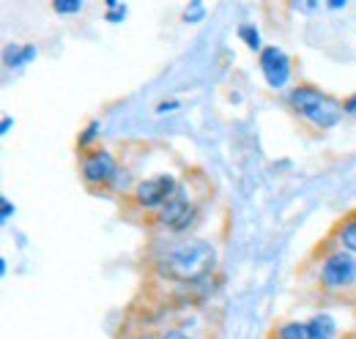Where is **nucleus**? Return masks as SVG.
Here are the masks:
<instances>
[{
	"mask_svg": "<svg viewBox=\"0 0 356 339\" xmlns=\"http://www.w3.org/2000/svg\"><path fill=\"white\" fill-rule=\"evenodd\" d=\"M217 263V252L209 241L203 238H189V241H181L176 244L168 257L162 260V271L173 279H197L203 274H209Z\"/></svg>",
	"mask_w": 356,
	"mask_h": 339,
	"instance_id": "1",
	"label": "nucleus"
},
{
	"mask_svg": "<svg viewBox=\"0 0 356 339\" xmlns=\"http://www.w3.org/2000/svg\"><path fill=\"white\" fill-rule=\"evenodd\" d=\"M291 104H293V110H296L299 115H305L307 121H312L315 126H321V129L334 126V124L340 121V115L346 113L334 99L323 96V93H321L318 88H312V85H296V88L291 90Z\"/></svg>",
	"mask_w": 356,
	"mask_h": 339,
	"instance_id": "2",
	"label": "nucleus"
},
{
	"mask_svg": "<svg viewBox=\"0 0 356 339\" xmlns=\"http://www.w3.org/2000/svg\"><path fill=\"white\" fill-rule=\"evenodd\" d=\"M321 279L326 288L340 290L356 282V257L348 249H337L321 263Z\"/></svg>",
	"mask_w": 356,
	"mask_h": 339,
	"instance_id": "3",
	"label": "nucleus"
},
{
	"mask_svg": "<svg viewBox=\"0 0 356 339\" xmlns=\"http://www.w3.org/2000/svg\"><path fill=\"white\" fill-rule=\"evenodd\" d=\"M192 219H195V208L189 203L186 186H176V192L170 195V200L159 211V222L170 230H186L192 224Z\"/></svg>",
	"mask_w": 356,
	"mask_h": 339,
	"instance_id": "4",
	"label": "nucleus"
},
{
	"mask_svg": "<svg viewBox=\"0 0 356 339\" xmlns=\"http://www.w3.org/2000/svg\"><path fill=\"white\" fill-rule=\"evenodd\" d=\"M176 181L173 175H156V178H145L137 183L134 189V200L143 206V208H156V206H165L170 200V195L176 192Z\"/></svg>",
	"mask_w": 356,
	"mask_h": 339,
	"instance_id": "5",
	"label": "nucleus"
},
{
	"mask_svg": "<svg viewBox=\"0 0 356 339\" xmlns=\"http://www.w3.org/2000/svg\"><path fill=\"white\" fill-rule=\"evenodd\" d=\"M261 69H264V77H266L268 88H282V85L288 83V77H291V60L277 47L261 49Z\"/></svg>",
	"mask_w": 356,
	"mask_h": 339,
	"instance_id": "6",
	"label": "nucleus"
},
{
	"mask_svg": "<svg viewBox=\"0 0 356 339\" xmlns=\"http://www.w3.org/2000/svg\"><path fill=\"white\" fill-rule=\"evenodd\" d=\"M115 156L110 154V151H93L86 156V162H83V175H86V181L88 183H107L113 175H115Z\"/></svg>",
	"mask_w": 356,
	"mask_h": 339,
	"instance_id": "7",
	"label": "nucleus"
},
{
	"mask_svg": "<svg viewBox=\"0 0 356 339\" xmlns=\"http://www.w3.org/2000/svg\"><path fill=\"white\" fill-rule=\"evenodd\" d=\"M33 58H36V47H33V44H25V47L11 44V47L6 49V66H11V69H17V66H22V63H28V60H33Z\"/></svg>",
	"mask_w": 356,
	"mask_h": 339,
	"instance_id": "8",
	"label": "nucleus"
},
{
	"mask_svg": "<svg viewBox=\"0 0 356 339\" xmlns=\"http://www.w3.org/2000/svg\"><path fill=\"white\" fill-rule=\"evenodd\" d=\"M340 244H343V249H348V252L356 254V222H348V224L340 230Z\"/></svg>",
	"mask_w": 356,
	"mask_h": 339,
	"instance_id": "9",
	"label": "nucleus"
},
{
	"mask_svg": "<svg viewBox=\"0 0 356 339\" xmlns=\"http://www.w3.org/2000/svg\"><path fill=\"white\" fill-rule=\"evenodd\" d=\"M238 36L250 44V49H261V33L255 31V25H241L238 28Z\"/></svg>",
	"mask_w": 356,
	"mask_h": 339,
	"instance_id": "10",
	"label": "nucleus"
},
{
	"mask_svg": "<svg viewBox=\"0 0 356 339\" xmlns=\"http://www.w3.org/2000/svg\"><path fill=\"white\" fill-rule=\"evenodd\" d=\"M52 8H55L58 14H77V11L83 8V3H80V0H55Z\"/></svg>",
	"mask_w": 356,
	"mask_h": 339,
	"instance_id": "11",
	"label": "nucleus"
},
{
	"mask_svg": "<svg viewBox=\"0 0 356 339\" xmlns=\"http://www.w3.org/2000/svg\"><path fill=\"white\" fill-rule=\"evenodd\" d=\"M206 17V6L203 3H189V8L184 11V19L186 22H197V19H203Z\"/></svg>",
	"mask_w": 356,
	"mask_h": 339,
	"instance_id": "12",
	"label": "nucleus"
},
{
	"mask_svg": "<svg viewBox=\"0 0 356 339\" xmlns=\"http://www.w3.org/2000/svg\"><path fill=\"white\" fill-rule=\"evenodd\" d=\"M96 134H99V121H90L88 129L80 134V145H83V148H86V145H90V142L96 140Z\"/></svg>",
	"mask_w": 356,
	"mask_h": 339,
	"instance_id": "13",
	"label": "nucleus"
},
{
	"mask_svg": "<svg viewBox=\"0 0 356 339\" xmlns=\"http://www.w3.org/2000/svg\"><path fill=\"white\" fill-rule=\"evenodd\" d=\"M178 107H181V104H178L176 99H170V101H159V104H156V113H159V115H165V113L178 110Z\"/></svg>",
	"mask_w": 356,
	"mask_h": 339,
	"instance_id": "14",
	"label": "nucleus"
},
{
	"mask_svg": "<svg viewBox=\"0 0 356 339\" xmlns=\"http://www.w3.org/2000/svg\"><path fill=\"white\" fill-rule=\"evenodd\" d=\"M124 17H127V6H118V8H113V11L107 14V19H110V22H121Z\"/></svg>",
	"mask_w": 356,
	"mask_h": 339,
	"instance_id": "15",
	"label": "nucleus"
},
{
	"mask_svg": "<svg viewBox=\"0 0 356 339\" xmlns=\"http://www.w3.org/2000/svg\"><path fill=\"white\" fill-rule=\"evenodd\" d=\"M162 339H189V334H186V331H181V329H170Z\"/></svg>",
	"mask_w": 356,
	"mask_h": 339,
	"instance_id": "16",
	"label": "nucleus"
},
{
	"mask_svg": "<svg viewBox=\"0 0 356 339\" xmlns=\"http://www.w3.org/2000/svg\"><path fill=\"white\" fill-rule=\"evenodd\" d=\"M11 213H14V208H11V203H8L6 197H3V208H0V219H8Z\"/></svg>",
	"mask_w": 356,
	"mask_h": 339,
	"instance_id": "17",
	"label": "nucleus"
},
{
	"mask_svg": "<svg viewBox=\"0 0 356 339\" xmlns=\"http://www.w3.org/2000/svg\"><path fill=\"white\" fill-rule=\"evenodd\" d=\"M343 110H346V113H356V93L346 101V104H343Z\"/></svg>",
	"mask_w": 356,
	"mask_h": 339,
	"instance_id": "18",
	"label": "nucleus"
},
{
	"mask_svg": "<svg viewBox=\"0 0 356 339\" xmlns=\"http://www.w3.org/2000/svg\"><path fill=\"white\" fill-rule=\"evenodd\" d=\"M346 6V0H329V8H343Z\"/></svg>",
	"mask_w": 356,
	"mask_h": 339,
	"instance_id": "19",
	"label": "nucleus"
},
{
	"mask_svg": "<svg viewBox=\"0 0 356 339\" xmlns=\"http://www.w3.org/2000/svg\"><path fill=\"white\" fill-rule=\"evenodd\" d=\"M8 129H11V118H3V124H0V131H3V134H6V131H8Z\"/></svg>",
	"mask_w": 356,
	"mask_h": 339,
	"instance_id": "20",
	"label": "nucleus"
}]
</instances>
